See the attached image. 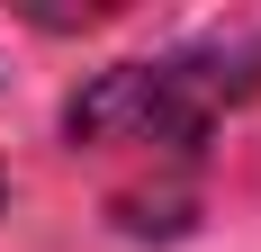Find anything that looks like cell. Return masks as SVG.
I'll return each mask as SVG.
<instances>
[{
	"mask_svg": "<svg viewBox=\"0 0 261 252\" xmlns=\"http://www.w3.org/2000/svg\"><path fill=\"white\" fill-rule=\"evenodd\" d=\"M252 90V72H207V54L180 63H117L72 99V135L81 144H144V153H189L207 135L216 99Z\"/></svg>",
	"mask_w": 261,
	"mask_h": 252,
	"instance_id": "obj_1",
	"label": "cell"
}]
</instances>
